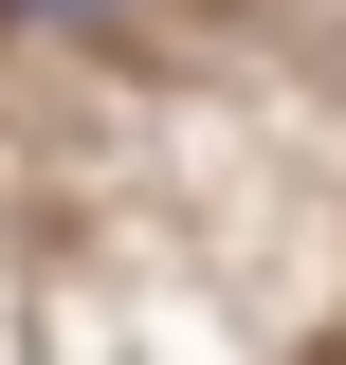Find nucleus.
<instances>
[{
    "mask_svg": "<svg viewBox=\"0 0 346 365\" xmlns=\"http://www.w3.org/2000/svg\"><path fill=\"white\" fill-rule=\"evenodd\" d=\"M37 19H110V0H37Z\"/></svg>",
    "mask_w": 346,
    "mask_h": 365,
    "instance_id": "nucleus-1",
    "label": "nucleus"
}]
</instances>
